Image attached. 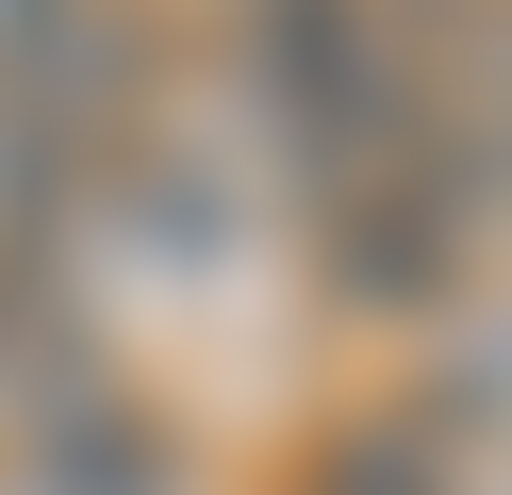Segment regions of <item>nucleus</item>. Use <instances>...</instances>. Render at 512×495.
Here are the masks:
<instances>
[{
    "label": "nucleus",
    "mask_w": 512,
    "mask_h": 495,
    "mask_svg": "<svg viewBox=\"0 0 512 495\" xmlns=\"http://www.w3.org/2000/svg\"><path fill=\"white\" fill-rule=\"evenodd\" d=\"M479 198H496L479 99L430 83L364 165H347V182L298 198V231H314V297H331V314H380V330L446 314V297H463V264H479Z\"/></svg>",
    "instance_id": "nucleus-1"
},
{
    "label": "nucleus",
    "mask_w": 512,
    "mask_h": 495,
    "mask_svg": "<svg viewBox=\"0 0 512 495\" xmlns=\"http://www.w3.org/2000/svg\"><path fill=\"white\" fill-rule=\"evenodd\" d=\"M17 429H34V479H17V495H182V429L149 413L133 380H100V363L50 380Z\"/></svg>",
    "instance_id": "nucleus-2"
},
{
    "label": "nucleus",
    "mask_w": 512,
    "mask_h": 495,
    "mask_svg": "<svg viewBox=\"0 0 512 495\" xmlns=\"http://www.w3.org/2000/svg\"><path fill=\"white\" fill-rule=\"evenodd\" d=\"M281 495H463V446L430 429V396H413V413H347V429L298 446Z\"/></svg>",
    "instance_id": "nucleus-3"
}]
</instances>
